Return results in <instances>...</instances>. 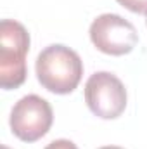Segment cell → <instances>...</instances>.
Instances as JSON below:
<instances>
[{
	"instance_id": "obj_5",
	"label": "cell",
	"mask_w": 147,
	"mask_h": 149,
	"mask_svg": "<svg viewBox=\"0 0 147 149\" xmlns=\"http://www.w3.org/2000/svg\"><path fill=\"white\" fill-rule=\"evenodd\" d=\"M88 33L95 49L109 56L130 54L139 42L135 26L118 14H101L92 21Z\"/></svg>"
},
{
	"instance_id": "obj_6",
	"label": "cell",
	"mask_w": 147,
	"mask_h": 149,
	"mask_svg": "<svg viewBox=\"0 0 147 149\" xmlns=\"http://www.w3.org/2000/svg\"><path fill=\"white\" fill-rule=\"evenodd\" d=\"M116 2L135 14H147V0H116Z\"/></svg>"
},
{
	"instance_id": "obj_2",
	"label": "cell",
	"mask_w": 147,
	"mask_h": 149,
	"mask_svg": "<svg viewBox=\"0 0 147 149\" xmlns=\"http://www.w3.org/2000/svg\"><path fill=\"white\" fill-rule=\"evenodd\" d=\"M30 50L28 30L14 21L0 23V85L5 90L17 88L26 80V54Z\"/></svg>"
},
{
	"instance_id": "obj_1",
	"label": "cell",
	"mask_w": 147,
	"mask_h": 149,
	"mask_svg": "<svg viewBox=\"0 0 147 149\" xmlns=\"http://www.w3.org/2000/svg\"><path fill=\"white\" fill-rule=\"evenodd\" d=\"M37 78L49 92L71 94L83 76V63L73 49L54 43L45 47L37 57Z\"/></svg>"
},
{
	"instance_id": "obj_10",
	"label": "cell",
	"mask_w": 147,
	"mask_h": 149,
	"mask_svg": "<svg viewBox=\"0 0 147 149\" xmlns=\"http://www.w3.org/2000/svg\"><path fill=\"white\" fill-rule=\"evenodd\" d=\"M146 16H147V14H146ZM146 23H147V19H146Z\"/></svg>"
},
{
	"instance_id": "obj_8",
	"label": "cell",
	"mask_w": 147,
	"mask_h": 149,
	"mask_svg": "<svg viewBox=\"0 0 147 149\" xmlns=\"http://www.w3.org/2000/svg\"><path fill=\"white\" fill-rule=\"evenodd\" d=\"M99 149H123L119 146H104V148H99Z\"/></svg>"
},
{
	"instance_id": "obj_7",
	"label": "cell",
	"mask_w": 147,
	"mask_h": 149,
	"mask_svg": "<svg viewBox=\"0 0 147 149\" xmlns=\"http://www.w3.org/2000/svg\"><path fill=\"white\" fill-rule=\"evenodd\" d=\"M45 149H78L76 144L68 141V139H57V141H52L50 144H47Z\"/></svg>"
},
{
	"instance_id": "obj_9",
	"label": "cell",
	"mask_w": 147,
	"mask_h": 149,
	"mask_svg": "<svg viewBox=\"0 0 147 149\" xmlns=\"http://www.w3.org/2000/svg\"><path fill=\"white\" fill-rule=\"evenodd\" d=\"M0 149H10V148H7V146H2V148H0Z\"/></svg>"
},
{
	"instance_id": "obj_3",
	"label": "cell",
	"mask_w": 147,
	"mask_h": 149,
	"mask_svg": "<svg viewBox=\"0 0 147 149\" xmlns=\"http://www.w3.org/2000/svg\"><path fill=\"white\" fill-rule=\"evenodd\" d=\"M85 102L95 116L114 120L126 108V88L116 74L97 71L85 83Z\"/></svg>"
},
{
	"instance_id": "obj_4",
	"label": "cell",
	"mask_w": 147,
	"mask_h": 149,
	"mask_svg": "<svg viewBox=\"0 0 147 149\" xmlns=\"http://www.w3.org/2000/svg\"><path fill=\"white\" fill-rule=\"evenodd\" d=\"M54 113L52 106L40 95L30 94L21 97L10 111V130L12 134L24 141L35 142L42 139L52 127Z\"/></svg>"
}]
</instances>
